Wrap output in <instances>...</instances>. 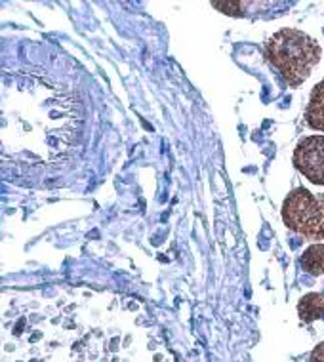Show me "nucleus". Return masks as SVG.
Segmentation results:
<instances>
[{
    "instance_id": "obj_1",
    "label": "nucleus",
    "mask_w": 324,
    "mask_h": 362,
    "mask_svg": "<svg viewBox=\"0 0 324 362\" xmlns=\"http://www.w3.org/2000/svg\"><path fill=\"white\" fill-rule=\"evenodd\" d=\"M320 46L315 38L298 29H282L267 40L265 56L284 81L299 86L307 81L315 65L320 62Z\"/></svg>"
},
{
    "instance_id": "obj_2",
    "label": "nucleus",
    "mask_w": 324,
    "mask_h": 362,
    "mask_svg": "<svg viewBox=\"0 0 324 362\" xmlns=\"http://www.w3.org/2000/svg\"><path fill=\"white\" fill-rule=\"evenodd\" d=\"M282 219L290 231L301 237L324 238V200L317 199L306 187L294 189L282 204Z\"/></svg>"
},
{
    "instance_id": "obj_3",
    "label": "nucleus",
    "mask_w": 324,
    "mask_h": 362,
    "mask_svg": "<svg viewBox=\"0 0 324 362\" xmlns=\"http://www.w3.org/2000/svg\"><path fill=\"white\" fill-rule=\"evenodd\" d=\"M294 164L315 185H324V136L301 139L294 151Z\"/></svg>"
},
{
    "instance_id": "obj_4",
    "label": "nucleus",
    "mask_w": 324,
    "mask_h": 362,
    "mask_svg": "<svg viewBox=\"0 0 324 362\" xmlns=\"http://www.w3.org/2000/svg\"><path fill=\"white\" fill-rule=\"evenodd\" d=\"M306 122L313 130L324 132V81L313 88L306 111Z\"/></svg>"
},
{
    "instance_id": "obj_5",
    "label": "nucleus",
    "mask_w": 324,
    "mask_h": 362,
    "mask_svg": "<svg viewBox=\"0 0 324 362\" xmlns=\"http://www.w3.org/2000/svg\"><path fill=\"white\" fill-rule=\"evenodd\" d=\"M299 319L306 322H313V320L324 317V293H307L301 298L298 305Z\"/></svg>"
},
{
    "instance_id": "obj_6",
    "label": "nucleus",
    "mask_w": 324,
    "mask_h": 362,
    "mask_svg": "<svg viewBox=\"0 0 324 362\" xmlns=\"http://www.w3.org/2000/svg\"><path fill=\"white\" fill-rule=\"evenodd\" d=\"M301 265L309 275H324V244L309 246L301 256Z\"/></svg>"
},
{
    "instance_id": "obj_7",
    "label": "nucleus",
    "mask_w": 324,
    "mask_h": 362,
    "mask_svg": "<svg viewBox=\"0 0 324 362\" xmlns=\"http://www.w3.org/2000/svg\"><path fill=\"white\" fill-rule=\"evenodd\" d=\"M212 6L218 8V10H224V13H231V16H235L233 10H238V13L243 16L244 4H241V2H214Z\"/></svg>"
},
{
    "instance_id": "obj_8",
    "label": "nucleus",
    "mask_w": 324,
    "mask_h": 362,
    "mask_svg": "<svg viewBox=\"0 0 324 362\" xmlns=\"http://www.w3.org/2000/svg\"><path fill=\"white\" fill-rule=\"evenodd\" d=\"M311 362H324V344L317 345V349L313 351Z\"/></svg>"
}]
</instances>
